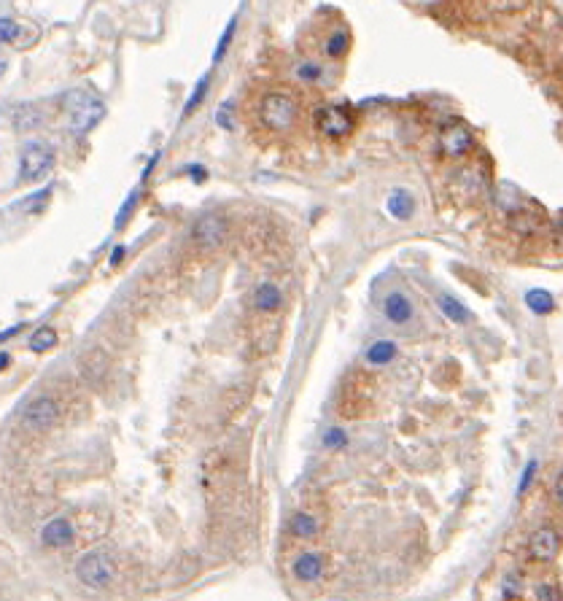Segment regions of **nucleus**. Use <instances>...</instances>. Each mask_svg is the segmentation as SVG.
Listing matches in <instances>:
<instances>
[{"mask_svg":"<svg viewBox=\"0 0 563 601\" xmlns=\"http://www.w3.org/2000/svg\"><path fill=\"white\" fill-rule=\"evenodd\" d=\"M65 113H68V127L76 135H84L103 122L105 103L89 89H71L65 95Z\"/></svg>","mask_w":563,"mask_h":601,"instance_id":"1","label":"nucleus"},{"mask_svg":"<svg viewBox=\"0 0 563 601\" xmlns=\"http://www.w3.org/2000/svg\"><path fill=\"white\" fill-rule=\"evenodd\" d=\"M259 122L267 127L269 133H289L296 124L299 106L289 92H267L259 100Z\"/></svg>","mask_w":563,"mask_h":601,"instance_id":"2","label":"nucleus"},{"mask_svg":"<svg viewBox=\"0 0 563 601\" xmlns=\"http://www.w3.org/2000/svg\"><path fill=\"white\" fill-rule=\"evenodd\" d=\"M54 148L43 140H27L22 146V157H19V181L25 184H36L41 178H46L54 170Z\"/></svg>","mask_w":563,"mask_h":601,"instance_id":"3","label":"nucleus"},{"mask_svg":"<svg viewBox=\"0 0 563 601\" xmlns=\"http://www.w3.org/2000/svg\"><path fill=\"white\" fill-rule=\"evenodd\" d=\"M76 577H78L81 585L92 590L108 588L110 580H113V558L105 550L84 553L76 564Z\"/></svg>","mask_w":563,"mask_h":601,"instance_id":"4","label":"nucleus"},{"mask_svg":"<svg viewBox=\"0 0 563 601\" xmlns=\"http://www.w3.org/2000/svg\"><path fill=\"white\" fill-rule=\"evenodd\" d=\"M313 127L324 138L340 140V138H348L356 130V116L348 106H321L313 113Z\"/></svg>","mask_w":563,"mask_h":601,"instance_id":"5","label":"nucleus"},{"mask_svg":"<svg viewBox=\"0 0 563 601\" xmlns=\"http://www.w3.org/2000/svg\"><path fill=\"white\" fill-rule=\"evenodd\" d=\"M62 416V407L60 402L49 396V394H41L36 399H30L22 413V426L33 434H41V431H49Z\"/></svg>","mask_w":563,"mask_h":601,"instance_id":"6","label":"nucleus"},{"mask_svg":"<svg viewBox=\"0 0 563 601\" xmlns=\"http://www.w3.org/2000/svg\"><path fill=\"white\" fill-rule=\"evenodd\" d=\"M437 143H440L442 157H448V160H461V157H466V154L475 148V133H472L464 122H448L440 130Z\"/></svg>","mask_w":563,"mask_h":601,"instance_id":"7","label":"nucleus"},{"mask_svg":"<svg viewBox=\"0 0 563 601\" xmlns=\"http://www.w3.org/2000/svg\"><path fill=\"white\" fill-rule=\"evenodd\" d=\"M229 235V227H227V219L219 216V213H205L200 216L197 224L192 227V240L197 243V248L202 251H213L219 248Z\"/></svg>","mask_w":563,"mask_h":601,"instance_id":"8","label":"nucleus"},{"mask_svg":"<svg viewBox=\"0 0 563 601\" xmlns=\"http://www.w3.org/2000/svg\"><path fill=\"white\" fill-rule=\"evenodd\" d=\"M561 553V534L552 526H542L537 528L531 537H528V558L537 561V564H550L558 558Z\"/></svg>","mask_w":563,"mask_h":601,"instance_id":"9","label":"nucleus"},{"mask_svg":"<svg viewBox=\"0 0 563 601\" xmlns=\"http://www.w3.org/2000/svg\"><path fill=\"white\" fill-rule=\"evenodd\" d=\"M41 540H43V545H49V548H68L73 542V523L62 515L54 518V520H49L43 526Z\"/></svg>","mask_w":563,"mask_h":601,"instance_id":"10","label":"nucleus"},{"mask_svg":"<svg viewBox=\"0 0 563 601\" xmlns=\"http://www.w3.org/2000/svg\"><path fill=\"white\" fill-rule=\"evenodd\" d=\"M324 566L326 558L321 553H302L294 561V577L299 582H319L324 577Z\"/></svg>","mask_w":563,"mask_h":601,"instance_id":"11","label":"nucleus"},{"mask_svg":"<svg viewBox=\"0 0 563 601\" xmlns=\"http://www.w3.org/2000/svg\"><path fill=\"white\" fill-rule=\"evenodd\" d=\"M383 313H386V319L391 321V324L402 327V324H407V321L413 319V302L402 292H391V294L386 297V302H383Z\"/></svg>","mask_w":563,"mask_h":601,"instance_id":"12","label":"nucleus"},{"mask_svg":"<svg viewBox=\"0 0 563 601\" xmlns=\"http://www.w3.org/2000/svg\"><path fill=\"white\" fill-rule=\"evenodd\" d=\"M43 122H46V113L41 111L38 103H27V106H19V108L14 111V127H16L19 133L36 130V127H41Z\"/></svg>","mask_w":563,"mask_h":601,"instance_id":"13","label":"nucleus"},{"mask_svg":"<svg viewBox=\"0 0 563 601\" xmlns=\"http://www.w3.org/2000/svg\"><path fill=\"white\" fill-rule=\"evenodd\" d=\"M254 305L262 313H272L283 305V294L275 283H259L257 292H254Z\"/></svg>","mask_w":563,"mask_h":601,"instance_id":"14","label":"nucleus"},{"mask_svg":"<svg viewBox=\"0 0 563 601\" xmlns=\"http://www.w3.org/2000/svg\"><path fill=\"white\" fill-rule=\"evenodd\" d=\"M348 51H351V33L345 27L331 30L329 36H326V41H324V54L329 60H343Z\"/></svg>","mask_w":563,"mask_h":601,"instance_id":"15","label":"nucleus"},{"mask_svg":"<svg viewBox=\"0 0 563 601\" xmlns=\"http://www.w3.org/2000/svg\"><path fill=\"white\" fill-rule=\"evenodd\" d=\"M413 210H415V200H413V195L407 189H393L388 195V213L393 219L407 221L413 216Z\"/></svg>","mask_w":563,"mask_h":601,"instance_id":"16","label":"nucleus"},{"mask_svg":"<svg viewBox=\"0 0 563 601\" xmlns=\"http://www.w3.org/2000/svg\"><path fill=\"white\" fill-rule=\"evenodd\" d=\"M396 359V343L391 340H378V343L369 345L367 351V364L369 367H386Z\"/></svg>","mask_w":563,"mask_h":601,"instance_id":"17","label":"nucleus"},{"mask_svg":"<svg viewBox=\"0 0 563 601\" xmlns=\"http://www.w3.org/2000/svg\"><path fill=\"white\" fill-rule=\"evenodd\" d=\"M289 528H291V534H294L296 540H313L319 534V520L310 515V513H296L289 520Z\"/></svg>","mask_w":563,"mask_h":601,"instance_id":"18","label":"nucleus"},{"mask_svg":"<svg viewBox=\"0 0 563 601\" xmlns=\"http://www.w3.org/2000/svg\"><path fill=\"white\" fill-rule=\"evenodd\" d=\"M57 329L54 327H41V329L33 332V337H30V348L36 351V354H43V351H51L54 345H57Z\"/></svg>","mask_w":563,"mask_h":601,"instance_id":"19","label":"nucleus"},{"mask_svg":"<svg viewBox=\"0 0 563 601\" xmlns=\"http://www.w3.org/2000/svg\"><path fill=\"white\" fill-rule=\"evenodd\" d=\"M437 302H440V310H442V313H445V316H448V319H450V321H455V324H464V321L469 319V313H466V307L461 305V302H458L455 297H450V294H442L440 299H437Z\"/></svg>","mask_w":563,"mask_h":601,"instance_id":"20","label":"nucleus"},{"mask_svg":"<svg viewBox=\"0 0 563 601\" xmlns=\"http://www.w3.org/2000/svg\"><path fill=\"white\" fill-rule=\"evenodd\" d=\"M526 305L534 310V313H550L552 307H555V299H552L547 292H542V289H531L526 294Z\"/></svg>","mask_w":563,"mask_h":601,"instance_id":"21","label":"nucleus"},{"mask_svg":"<svg viewBox=\"0 0 563 601\" xmlns=\"http://www.w3.org/2000/svg\"><path fill=\"white\" fill-rule=\"evenodd\" d=\"M208 86H210V76L205 73L200 81H197V86H195V92L189 95V100H186V106H184V116H192L197 108H200V103L205 100V95H208Z\"/></svg>","mask_w":563,"mask_h":601,"instance_id":"22","label":"nucleus"},{"mask_svg":"<svg viewBox=\"0 0 563 601\" xmlns=\"http://www.w3.org/2000/svg\"><path fill=\"white\" fill-rule=\"evenodd\" d=\"M234 30H237V16H232V19L227 22V27H224L219 43H216V51H213V62L224 60V54H227V49H229V43H232V38H234Z\"/></svg>","mask_w":563,"mask_h":601,"instance_id":"23","label":"nucleus"},{"mask_svg":"<svg viewBox=\"0 0 563 601\" xmlns=\"http://www.w3.org/2000/svg\"><path fill=\"white\" fill-rule=\"evenodd\" d=\"M502 596L504 599H520L523 596V577L520 575H507L502 580Z\"/></svg>","mask_w":563,"mask_h":601,"instance_id":"24","label":"nucleus"},{"mask_svg":"<svg viewBox=\"0 0 563 601\" xmlns=\"http://www.w3.org/2000/svg\"><path fill=\"white\" fill-rule=\"evenodd\" d=\"M296 76H299L305 84H316V81H321V76H324V68L316 65V62H299V65H296Z\"/></svg>","mask_w":563,"mask_h":601,"instance_id":"25","label":"nucleus"},{"mask_svg":"<svg viewBox=\"0 0 563 601\" xmlns=\"http://www.w3.org/2000/svg\"><path fill=\"white\" fill-rule=\"evenodd\" d=\"M19 33H22V27L16 25L14 19H3L0 16V43H11V41L19 38Z\"/></svg>","mask_w":563,"mask_h":601,"instance_id":"26","label":"nucleus"},{"mask_svg":"<svg viewBox=\"0 0 563 601\" xmlns=\"http://www.w3.org/2000/svg\"><path fill=\"white\" fill-rule=\"evenodd\" d=\"M135 202H138V189H135L133 195L124 200V205L119 208V213H116V230H122L124 224H127V216L133 213V208H135Z\"/></svg>","mask_w":563,"mask_h":601,"instance_id":"27","label":"nucleus"},{"mask_svg":"<svg viewBox=\"0 0 563 601\" xmlns=\"http://www.w3.org/2000/svg\"><path fill=\"white\" fill-rule=\"evenodd\" d=\"M345 442H348V434H345L343 429H329L324 434V445L331 448V451H334V448H343Z\"/></svg>","mask_w":563,"mask_h":601,"instance_id":"28","label":"nucleus"},{"mask_svg":"<svg viewBox=\"0 0 563 601\" xmlns=\"http://www.w3.org/2000/svg\"><path fill=\"white\" fill-rule=\"evenodd\" d=\"M534 596H537V599H552V601H558V599H563V590L552 588V582H542Z\"/></svg>","mask_w":563,"mask_h":601,"instance_id":"29","label":"nucleus"},{"mask_svg":"<svg viewBox=\"0 0 563 601\" xmlns=\"http://www.w3.org/2000/svg\"><path fill=\"white\" fill-rule=\"evenodd\" d=\"M539 464L537 461H531V464L526 466V472H523V483H520V488H517V493H526L528 486H531V480H534V475H537Z\"/></svg>","mask_w":563,"mask_h":601,"instance_id":"30","label":"nucleus"},{"mask_svg":"<svg viewBox=\"0 0 563 601\" xmlns=\"http://www.w3.org/2000/svg\"><path fill=\"white\" fill-rule=\"evenodd\" d=\"M49 189H46V192H38V195H33V200H27V202H22V205H19V208H25V210H33L36 208V205H43V202H49Z\"/></svg>","mask_w":563,"mask_h":601,"instance_id":"31","label":"nucleus"},{"mask_svg":"<svg viewBox=\"0 0 563 601\" xmlns=\"http://www.w3.org/2000/svg\"><path fill=\"white\" fill-rule=\"evenodd\" d=\"M216 122H219L224 130H232V124H229V103H227V106L216 113Z\"/></svg>","mask_w":563,"mask_h":601,"instance_id":"32","label":"nucleus"},{"mask_svg":"<svg viewBox=\"0 0 563 601\" xmlns=\"http://www.w3.org/2000/svg\"><path fill=\"white\" fill-rule=\"evenodd\" d=\"M552 499H555V504H561L563 507V472L558 475L555 486H552Z\"/></svg>","mask_w":563,"mask_h":601,"instance_id":"33","label":"nucleus"},{"mask_svg":"<svg viewBox=\"0 0 563 601\" xmlns=\"http://www.w3.org/2000/svg\"><path fill=\"white\" fill-rule=\"evenodd\" d=\"M189 173H192V178H195V181H200V184L208 178V170H205V168H189Z\"/></svg>","mask_w":563,"mask_h":601,"instance_id":"34","label":"nucleus"},{"mask_svg":"<svg viewBox=\"0 0 563 601\" xmlns=\"http://www.w3.org/2000/svg\"><path fill=\"white\" fill-rule=\"evenodd\" d=\"M22 329V324H16V327H11V329H6V332H0V343H6V340H11L16 332Z\"/></svg>","mask_w":563,"mask_h":601,"instance_id":"35","label":"nucleus"},{"mask_svg":"<svg viewBox=\"0 0 563 601\" xmlns=\"http://www.w3.org/2000/svg\"><path fill=\"white\" fill-rule=\"evenodd\" d=\"M122 257H124V248L116 246V248H113V254H110V264H119V262H122Z\"/></svg>","mask_w":563,"mask_h":601,"instance_id":"36","label":"nucleus"},{"mask_svg":"<svg viewBox=\"0 0 563 601\" xmlns=\"http://www.w3.org/2000/svg\"><path fill=\"white\" fill-rule=\"evenodd\" d=\"M9 361H11V359H9V354H6V351H0V372L9 367Z\"/></svg>","mask_w":563,"mask_h":601,"instance_id":"37","label":"nucleus"},{"mask_svg":"<svg viewBox=\"0 0 563 601\" xmlns=\"http://www.w3.org/2000/svg\"><path fill=\"white\" fill-rule=\"evenodd\" d=\"M3 73H6V62L0 60V78H3Z\"/></svg>","mask_w":563,"mask_h":601,"instance_id":"38","label":"nucleus"}]
</instances>
